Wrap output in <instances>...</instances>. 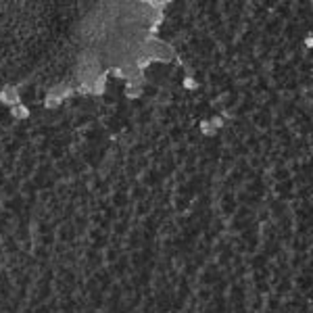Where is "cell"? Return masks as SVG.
Wrapping results in <instances>:
<instances>
[{
    "label": "cell",
    "mask_w": 313,
    "mask_h": 313,
    "mask_svg": "<svg viewBox=\"0 0 313 313\" xmlns=\"http://www.w3.org/2000/svg\"><path fill=\"white\" fill-rule=\"evenodd\" d=\"M0 103H4V104H15V103H19V90L17 88H13V86H6L0 90Z\"/></svg>",
    "instance_id": "6da1fadb"
},
{
    "label": "cell",
    "mask_w": 313,
    "mask_h": 313,
    "mask_svg": "<svg viewBox=\"0 0 313 313\" xmlns=\"http://www.w3.org/2000/svg\"><path fill=\"white\" fill-rule=\"evenodd\" d=\"M305 46H309V48L313 46V38H311V34H309V36H305Z\"/></svg>",
    "instance_id": "ba28073f"
},
{
    "label": "cell",
    "mask_w": 313,
    "mask_h": 313,
    "mask_svg": "<svg viewBox=\"0 0 313 313\" xmlns=\"http://www.w3.org/2000/svg\"><path fill=\"white\" fill-rule=\"evenodd\" d=\"M126 96H128V98H138V96H142V88H140V81H128Z\"/></svg>",
    "instance_id": "277c9868"
},
{
    "label": "cell",
    "mask_w": 313,
    "mask_h": 313,
    "mask_svg": "<svg viewBox=\"0 0 313 313\" xmlns=\"http://www.w3.org/2000/svg\"><path fill=\"white\" fill-rule=\"evenodd\" d=\"M184 88H186V90H194V88H199V84H196L192 78H186V79H184Z\"/></svg>",
    "instance_id": "8992f818"
},
{
    "label": "cell",
    "mask_w": 313,
    "mask_h": 313,
    "mask_svg": "<svg viewBox=\"0 0 313 313\" xmlns=\"http://www.w3.org/2000/svg\"><path fill=\"white\" fill-rule=\"evenodd\" d=\"M11 109V115H13V119H27L29 117V109L26 104H21V103H15L9 106Z\"/></svg>",
    "instance_id": "3957f363"
},
{
    "label": "cell",
    "mask_w": 313,
    "mask_h": 313,
    "mask_svg": "<svg viewBox=\"0 0 313 313\" xmlns=\"http://www.w3.org/2000/svg\"><path fill=\"white\" fill-rule=\"evenodd\" d=\"M201 131H203L205 136H215L217 134V128H213V123L205 119V121H201Z\"/></svg>",
    "instance_id": "5b68a950"
},
{
    "label": "cell",
    "mask_w": 313,
    "mask_h": 313,
    "mask_svg": "<svg viewBox=\"0 0 313 313\" xmlns=\"http://www.w3.org/2000/svg\"><path fill=\"white\" fill-rule=\"evenodd\" d=\"M211 123H213V128H221V126H224V117H219V115H215V117H213L211 119Z\"/></svg>",
    "instance_id": "52a82bcc"
},
{
    "label": "cell",
    "mask_w": 313,
    "mask_h": 313,
    "mask_svg": "<svg viewBox=\"0 0 313 313\" xmlns=\"http://www.w3.org/2000/svg\"><path fill=\"white\" fill-rule=\"evenodd\" d=\"M61 103H63V96L56 92V88H52L51 92L46 94V98H44V106H46V109H56Z\"/></svg>",
    "instance_id": "7a4b0ae2"
}]
</instances>
